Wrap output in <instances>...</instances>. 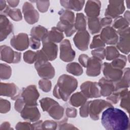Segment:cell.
Wrapping results in <instances>:
<instances>
[{
    "mask_svg": "<svg viewBox=\"0 0 130 130\" xmlns=\"http://www.w3.org/2000/svg\"><path fill=\"white\" fill-rule=\"evenodd\" d=\"M101 123L107 130H126L129 129V120L122 110L110 107L102 113Z\"/></svg>",
    "mask_w": 130,
    "mask_h": 130,
    "instance_id": "6da1fadb",
    "label": "cell"
},
{
    "mask_svg": "<svg viewBox=\"0 0 130 130\" xmlns=\"http://www.w3.org/2000/svg\"><path fill=\"white\" fill-rule=\"evenodd\" d=\"M77 86L78 81L75 78L67 74H63L58 78L54 87L53 94L57 99L66 102Z\"/></svg>",
    "mask_w": 130,
    "mask_h": 130,
    "instance_id": "7a4b0ae2",
    "label": "cell"
},
{
    "mask_svg": "<svg viewBox=\"0 0 130 130\" xmlns=\"http://www.w3.org/2000/svg\"><path fill=\"white\" fill-rule=\"evenodd\" d=\"M37 59L35 68L40 77L42 78L52 79L55 76V70L41 50L37 52Z\"/></svg>",
    "mask_w": 130,
    "mask_h": 130,
    "instance_id": "3957f363",
    "label": "cell"
},
{
    "mask_svg": "<svg viewBox=\"0 0 130 130\" xmlns=\"http://www.w3.org/2000/svg\"><path fill=\"white\" fill-rule=\"evenodd\" d=\"M110 107H113L112 104L104 100L97 99L90 101L89 103V115L92 120H99L102 111Z\"/></svg>",
    "mask_w": 130,
    "mask_h": 130,
    "instance_id": "277c9868",
    "label": "cell"
},
{
    "mask_svg": "<svg viewBox=\"0 0 130 130\" xmlns=\"http://www.w3.org/2000/svg\"><path fill=\"white\" fill-rule=\"evenodd\" d=\"M20 96L26 105L38 106L37 100L40 94L36 85H30L23 88L20 91Z\"/></svg>",
    "mask_w": 130,
    "mask_h": 130,
    "instance_id": "5b68a950",
    "label": "cell"
},
{
    "mask_svg": "<svg viewBox=\"0 0 130 130\" xmlns=\"http://www.w3.org/2000/svg\"><path fill=\"white\" fill-rule=\"evenodd\" d=\"M1 59L9 63H17L20 61L21 53L14 51L7 45H2L0 48Z\"/></svg>",
    "mask_w": 130,
    "mask_h": 130,
    "instance_id": "8992f818",
    "label": "cell"
},
{
    "mask_svg": "<svg viewBox=\"0 0 130 130\" xmlns=\"http://www.w3.org/2000/svg\"><path fill=\"white\" fill-rule=\"evenodd\" d=\"M117 31L119 37L116 43V48L122 53L128 54L130 50L129 27L117 30Z\"/></svg>",
    "mask_w": 130,
    "mask_h": 130,
    "instance_id": "52a82bcc",
    "label": "cell"
},
{
    "mask_svg": "<svg viewBox=\"0 0 130 130\" xmlns=\"http://www.w3.org/2000/svg\"><path fill=\"white\" fill-rule=\"evenodd\" d=\"M125 10L124 1H110L105 10V16L111 18H116L120 16Z\"/></svg>",
    "mask_w": 130,
    "mask_h": 130,
    "instance_id": "ba28073f",
    "label": "cell"
},
{
    "mask_svg": "<svg viewBox=\"0 0 130 130\" xmlns=\"http://www.w3.org/2000/svg\"><path fill=\"white\" fill-rule=\"evenodd\" d=\"M80 89L87 99L98 98L101 96L100 87L96 82L85 81L81 85Z\"/></svg>",
    "mask_w": 130,
    "mask_h": 130,
    "instance_id": "9c48e42d",
    "label": "cell"
},
{
    "mask_svg": "<svg viewBox=\"0 0 130 130\" xmlns=\"http://www.w3.org/2000/svg\"><path fill=\"white\" fill-rule=\"evenodd\" d=\"M10 44L15 49L20 51H24L29 45V38L25 33H19L11 39Z\"/></svg>",
    "mask_w": 130,
    "mask_h": 130,
    "instance_id": "30bf717a",
    "label": "cell"
},
{
    "mask_svg": "<svg viewBox=\"0 0 130 130\" xmlns=\"http://www.w3.org/2000/svg\"><path fill=\"white\" fill-rule=\"evenodd\" d=\"M60 58L64 62H71L75 57V51L72 49L71 43L68 39L63 40L60 43Z\"/></svg>",
    "mask_w": 130,
    "mask_h": 130,
    "instance_id": "8fae6325",
    "label": "cell"
},
{
    "mask_svg": "<svg viewBox=\"0 0 130 130\" xmlns=\"http://www.w3.org/2000/svg\"><path fill=\"white\" fill-rule=\"evenodd\" d=\"M22 12L25 20L28 24H33L38 21L39 13L30 3L26 2L23 4Z\"/></svg>",
    "mask_w": 130,
    "mask_h": 130,
    "instance_id": "7c38bea8",
    "label": "cell"
},
{
    "mask_svg": "<svg viewBox=\"0 0 130 130\" xmlns=\"http://www.w3.org/2000/svg\"><path fill=\"white\" fill-rule=\"evenodd\" d=\"M103 73L105 78L113 82L118 81L123 75V70L113 67L110 63L105 62L103 63Z\"/></svg>",
    "mask_w": 130,
    "mask_h": 130,
    "instance_id": "4fadbf2b",
    "label": "cell"
},
{
    "mask_svg": "<svg viewBox=\"0 0 130 130\" xmlns=\"http://www.w3.org/2000/svg\"><path fill=\"white\" fill-rule=\"evenodd\" d=\"M90 36L89 32L85 30L78 31L73 38L76 47L80 50L85 51L88 48Z\"/></svg>",
    "mask_w": 130,
    "mask_h": 130,
    "instance_id": "5bb4252c",
    "label": "cell"
},
{
    "mask_svg": "<svg viewBox=\"0 0 130 130\" xmlns=\"http://www.w3.org/2000/svg\"><path fill=\"white\" fill-rule=\"evenodd\" d=\"M20 115L23 119L30 122L38 121L41 117L40 113L37 105L26 104L20 112Z\"/></svg>",
    "mask_w": 130,
    "mask_h": 130,
    "instance_id": "9a60e30c",
    "label": "cell"
},
{
    "mask_svg": "<svg viewBox=\"0 0 130 130\" xmlns=\"http://www.w3.org/2000/svg\"><path fill=\"white\" fill-rule=\"evenodd\" d=\"M100 35L103 41L107 45L116 44L119 38L117 30L110 26L104 27Z\"/></svg>",
    "mask_w": 130,
    "mask_h": 130,
    "instance_id": "2e32d148",
    "label": "cell"
},
{
    "mask_svg": "<svg viewBox=\"0 0 130 130\" xmlns=\"http://www.w3.org/2000/svg\"><path fill=\"white\" fill-rule=\"evenodd\" d=\"M18 87L13 83H1L0 94L1 96L10 97L11 100H16L20 96V92L18 93Z\"/></svg>",
    "mask_w": 130,
    "mask_h": 130,
    "instance_id": "e0dca14e",
    "label": "cell"
},
{
    "mask_svg": "<svg viewBox=\"0 0 130 130\" xmlns=\"http://www.w3.org/2000/svg\"><path fill=\"white\" fill-rule=\"evenodd\" d=\"M43 47L41 50L49 61L54 60L57 55V45L52 42L44 40L42 41Z\"/></svg>",
    "mask_w": 130,
    "mask_h": 130,
    "instance_id": "ac0fdd59",
    "label": "cell"
},
{
    "mask_svg": "<svg viewBox=\"0 0 130 130\" xmlns=\"http://www.w3.org/2000/svg\"><path fill=\"white\" fill-rule=\"evenodd\" d=\"M102 67V60L93 56L89 57L86 67V75L90 77L98 76L101 73Z\"/></svg>",
    "mask_w": 130,
    "mask_h": 130,
    "instance_id": "d6986e66",
    "label": "cell"
},
{
    "mask_svg": "<svg viewBox=\"0 0 130 130\" xmlns=\"http://www.w3.org/2000/svg\"><path fill=\"white\" fill-rule=\"evenodd\" d=\"M13 26L7 16L1 14L0 15V40L3 41L13 31Z\"/></svg>",
    "mask_w": 130,
    "mask_h": 130,
    "instance_id": "ffe728a7",
    "label": "cell"
},
{
    "mask_svg": "<svg viewBox=\"0 0 130 130\" xmlns=\"http://www.w3.org/2000/svg\"><path fill=\"white\" fill-rule=\"evenodd\" d=\"M101 3L100 1H87L84 11L88 17H98L100 15Z\"/></svg>",
    "mask_w": 130,
    "mask_h": 130,
    "instance_id": "44dd1931",
    "label": "cell"
},
{
    "mask_svg": "<svg viewBox=\"0 0 130 130\" xmlns=\"http://www.w3.org/2000/svg\"><path fill=\"white\" fill-rule=\"evenodd\" d=\"M98 83L100 88L101 94L103 96L107 97L115 91L114 82L105 77L101 78Z\"/></svg>",
    "mask_w": 130,
    "mask_h": 130,
    "instance_id": "7402d4cb",
    "label": "cell"
},
{
    "mask_svg": "<svg viewBox=\"0 0 130 130\" xmlns=\"http://www.w3.org/2000/svg\"><path fill=\"white\" fill-rule=\"evenodd\" d=\"M64 38V35L57 27H53L48 34L46 38L44 40H46L54 43H60L62 41Z\"/></svg>",
    "mask_w": 130,
    "mask_h": 130,
    "instance_id": "603a6c76",
    "label": "cell"
},
{
    "mask_svg": "<svg viewBox=\"0 0 130 130\" xmlns=\"http://www.w3.org/2000/svg\"><path fill=\"white\" fill-rule=\"evenodd\" d=\"M115 90L128 88L129 86V68H126L123 70V75L117 82H114Z\"/></svg>",
    "mask_w": 130,
    "mask_h": 130,
    "instance_id": "cb8c5ba5",
    "label": "cell"
},
{
    "mask_svg": "<svg viewBox=\"0 0 130 130\" xmlns=\"http://www.w3.org/2000/svg\"><path fill=\"white\" fill-rule=\"evenodd\" d=\"M60 5L67 10H73L75 11H80L84 6V1H60Z\"/></svg>",
    "mask_w": 130,
    "mask_h": 130,
    "instance_id": "d4e9b609",
    "label": "cell"
},
{
    "mask_svg": "<svg viewBox=\"0 0 130 130\" xmlns=\"http://www.w3.org/2000/svg\"><path fill=\"white\" fill-rule=\"evenodd\" d=\"M56 27L62 32H64L67 37H70L72 36L76 31L74 26V23L72 24L64 21H59Z\"/></svg>",
    "mask_w": 130,
    "mask_h": 130,
    "instance_id": "484cf974",
    "label": "cell"
},
{
    "mask_svg": "<svg viewBox=\"0 0 130 130\" xmlns=\"http://www.w3.org/2000/svg\"><path fill=\"white\" fill-rule=\"evenodd\" d=\"M64 108L58 103L53 105L47 111L49 115L53 119L59 120L63 117Z\"/></svg>",
    "mask_w": 130,
    "mask_h": 130,
    "instance_id": "4316f807",
    "label": "cell"
},
{
    "mask_svg": "<svg viewBox=\"0 0 130 130\" xmlns=\"http://www.w3.org/2000/svg\"><path fill=\"white\" fill-rule=\"evenodd\" d=\"M48 30L45 27L41 25H37L33 27L30 30V36L39 41H43L48 34Z\"/></svg>",
    "mask_w": 130,
    "mask_h": 130,
    "instance_id": "83f0119b",
    "label": "cell"
},
{
    "mask_svg": "<svg viewBox=\"0 0 130 130\" xmlns=\"http://www.w3.org/2000/svg\"><path fill=\"white\" fill-rule=\"evenodd\" d=\"M87 98L81 92H77L74 93L70 98V104L76 107H79L82 106L87 102Z\"/></svg>",
    "mask_w": 130,
    "mask_h": 130,
    "instance_id": "f1b7e54d",
    "label": "cell"
},
{
    "mask_svg": "<svg viewBox=\"0 0 130 130\" xmlns=\"http://www.w3.org/2000/svg\"><path fill=\"white\" fill-rule=\"evenodd\" d=\"M87 24L89 31L92 35L99 32L102 27L98 17H88Z\"/></svg>",
    "mask_w": 130,
    "mask_h": 130,
    "instance_id": "f546056e",
    "label": "cell"
},
{
    "mask_svg": "<svg viewBox=\"0 0 130 130\" xmlns=\"http://www.w3.org/2000/svg\"><path fill=\"white\" fill-rule=\"evenodd\" d=\"M4 14L9 16L15 21H19L22 19V13L20 9L17 8L11 9L8 6L4 10Z\"/></svg>",
    "mask_w": 130,
    "mask_h": 130,
    "instance_id": "4dcf8cb0",
    "label": "cell"
},
{
    "mask_svg": "<svg viewBox=\"0 0 130 130\" xmlns=\"http://www.w3.org/2000/svg\"><path fill=\"white\" fill-rule=\"evenodd\" d=\"M74 22V26L76 30H78V31L86 30V17L84 14L82 13H78L76 14V16Z\"/></svg>",
    "mask_w": 130,
    "mask_h": 130,
    "instance_id": "1f68e13d",
    "label": "cell"
},
{
    "mask_svg": "<svg viewBox=\"0 0 130 130\" xmlns=\"http://www.w3.org/2000/svg\"><path fill=\"white\" fill-rule=\"evenodd\" d=\"M60 21H64L74 24L75 20L74 13L67 9H61L58 12Z\"/></svg>",
    "mask_w": 130,
    "mask_h": 130,
    "instance_id": "d6a6232c",
    "label": "cell"
},
{
    "mask_svg": "<svg viewBox=\"0 0 130 130\" xmlns=\"http://www.w3.org/2000/svg\"><path fill=\"white\" fill-rule=\"evenodd\" d=\"M66 70L68 73L76 76L81 75L83 72L81 66L76 62L68 63L66 66Z\"/></svg>",
    "mask_w": 130,
    "mask_h": 130,
    "instance_id": "836d02e7",
    "label": "cell"
},
{
    "mask_svg": "<svg viewBox=\"0 0 130 130\" xmlns=\"http://www.w3.org/2000/svg\"><path fill=\"white\" fill-rule=\"evenodd\" d=\"M128 22L124 17L120 16L115 18L112 24V27L115 29L120 30L129 27Z\"/></svg>",
    "mask_w": 130,
    "mask_h": 130,
    "instance_id": "e575fe53",
    "label": "cell"
},
{
    "mask_svg": "<svg viewBox=\"0 0 130 130\" xmlns=\"http://www.w3.org/2000/svg\"><path fill=\"white\" fill-rule=\"evenodd\" d=\"M120 55L118 50L113 46L106 47L105 49V57L108 60H113Z\"/></svg>",
    "mask_w": 130,
    "mask_h": 130,
    "instance_id": "d590c367",
    "label": "cell"
},
{
    "mask_svg": "<svg viewBox=\"0 0 130 130\" xmlns=\"http://www.w3.org/2000/svg\"><path fill=\"white\" fill-rule=\"evenodd\" d=\"M127 62L126 57L122 54H120L117 57L113 59L110 64L116 68L119 69H123Z\"/></svg>",
    "mask_w": 130,
    "mask_h": 130,
    "instance_id": "8d00e7d4",
    "label": "cell"
},
{
    "mask_svg": "<svg viewBox=\"0 0 130 130\" xmlns=\"http://www.w3.org/2000/svg\"><path fill=\"white\" fill-rule=\"evenodd\" d=\"M12 74V69L10 66L6 63H1L0 77L2 80H7L10 78Z\"/></svg>",
    "mask_w": 130,
    "mask_h": 130,
    "instance_id": "74e56055",
    "label": "cell"
},
{
    "mask_svg": "<svg viewBox=\"0 0 130 130\" xmlns=\"http://www.w3.org/2000/svg\"><path fill=\"white\" fill-rule=\"evenodd\" d=\"M40 103L41 107L43 111H46L49 110V109L54 104L57 103V102L54 100L50 98L46 97L40 100Z\"/></svg>",
    "mask_w": 130,
    "mask_h": 130,
    "instance_id": "f35d334b",
    "label": "cell"
},
{
    "mask_svg": "<svg viewBox=\"0 0 130 130\" xmlns=\"http://www.w3.org/2000/svg\"><path fill=\"white\" fill-rule=\"evenodd\" d=\"M37 59V52L31 50H27L23 53V59L24 61L29 64L35 62Z\"/></svg>",
    "mask_w": 130,
    "mask_h": 130,
    "instance_id": "ab89813d",
    "label": "cell"
},
{
    "mask_svg": "<svg viewBox=\"0 0 130 130\" xmlns=\"http://www.w3.org/2000/svg\"><path fill=\"white\" fill-rule=\"evenodd\" d=\"M38 84L39 88L44 92H48L51 89V82L48 79L42 78L39 80Z\"/></svg>",
    "mask_w": 130,
    "mask_h": 130,
    "instance_id": "60d3db41",
    "label": "cell"
},
{
    "mask_svg": "<svg viewBox=\"0 0 130 130\" xmlns=\"http://www.w3.org/2000/svg\"><path fill=\"white\" fill-rule=\"evenodd\" d=\"M105 46V43L103 41L100 37V35H95L93 37L92 41L90 45V49H96L103 48Z\"/></svg>",
    "mask_w": 130,
    "mask_h": 130,
    "instance_id": "b9f144b4",
    "label": "cell"
},
{
    "mask_svg": "<svg viewBox=\"0 0 130 130\" xmlns=\"http://www.w3.org/2000/svg\"><path fill=\"white\" fill-rule=\"evenodd\" d=\"M120 106L125 109L127 113L129 111V92H128L126 94L123 95L120 98Z\"/></svg>",
    "mask_w": 130,
    "mask_h": 130,
    "instance_id": "7bdbcfd3",
    "label": "cell"
},
{
    "mask_svg": "<svg viewBox=\"0 0 130 130\" xmlns=\"http://www.w3.org/2000/svg\"><path fill=\"white\" fill-rule=\"evenodd\" d=\"M35 2L36 3L38 10L41 13H45L48 11L50 6L49 1H37Z\"/></svg>",
    "mask_w": 130,
    "mask_h": 130,
    "instance_id": "ee69618b",
    "label": "cell"
},
{
    "mask_svg": "<svg viewBox=\"0 0 130 130\" xmlns=\"http://www.w3.org/2000/svg\"><path fill=\"white\" fill-rule=\"evenodd\" d=\"M91 53L93 57L101 60H103L105 57V49L104 47L94 49L91 51Z\"/></svg>",
    "mask_w": 130,
    "mask_h": 130,
    "instance_id": "f6af8a7d",
    "label": "cell"
},
{
    "mask_svg": "<svg viewBox=\"0 0 130 130\" xmlns=\"http://www.w3.org/2000/svg\"><path fill=\"white\" fill-rule=\"evenodd\" d=\"M11 109L10 102L5 99L1 98L0 99V112L1 113H6Z\"/></svg>",
    "mask_w": 130,
    "mask_h": 130,
    "instance_id": "bcb514c9",
    "label": "cell"
},
{
    "mask_svg": "<svg viewBox=\"0 0 130 130\" xmlns=\"http://www.w3.org/2000/svg\"><path fill=\"white\" fill-rule=\"evenodd\" d=\"M57 126V122L52 120H46L43 121L42 124V129H55Z\"/></svg>",
    "mask_w": 130,
    "mask_h": 130,
    "instance_id": "7dc6e473",
    "label": "cell"
},
{
    "mask_svg": "<svg viewBox=\"0 0 130 130\" xmlns=\"http://www.w3.org/2000/svg\"><path fill=\"white\" fill-rule=\"evenodd\" d=\"M68 119L65 118L63 119L59 123V129H77L74 125L67 123Z\"/></svg>",
    "mask_w": 130,
    "mask_h": 130,
    "instance_id": "c3c4849f",
    "label": "cell"
},
{
    "mask_svg": "<svg viewBox=\"0 0 130 130\" xmlns=\"http://www.w3.org/2000/svg\"><path fill=\"white\" fill-rule=\"evenodd\" d=\"M16 129H34L32 124L28 122H19L15 126Z\"/></svg>",
    "mask_w": 130,
    "mask_h": 130,
    "instance_id": "681fc988",
    "label": "cell"
},
{
    "mask_svg": "<svg viewBox=\"0 0 130 130\" xmlns=\"http://www.w3.org/2000/svg\"><path fill=\"white\" fill-rule=\"evenodd\" d=\"M120 99L119 93L116 91H114L111 94L107 96V100L111 104H117Z\"/></svg>",
    "mask_w": 130,
    "mask_h": 130,
    "instance_id": "f907efd6",
    "label": "cell"
},
{
    "mask_svg": "<svg viewBox=\"0 0 130 130\" xmlns=\"http://www.w3.org/2000/svg\"><path fill=\"white\" fill-rule=\"evenodd\" d=\"M89 101H87L80 108L79 113L82 117H87L89 115Z\"/></svg>",
    "mask_w": 130,
    "mask_h": 130,
    "instance_id": "816d5d0a",
    "label": "cell"
},
{
    "mask_svg": "<svg viewBox=\"0 0 130 130\" xmlns=\"http://www.w3.org/2000/svg\"><path fill=\"white\" fill-rule=\"evenodd\" d=\"M25 104L22 99V98L20 96L16 100V101L14 104V108L16 111L20 113L23 108H24Z\"/></svg>",
    "mask_w": 130,
    "mask_h": 130,
    "instance_id": "f5cc1de1",
    "label": "cell"
},
{
    "mask_svg": "<svg viewBox=\"0 0 130 130\" xmlns=\"http://www.w3.org/2000/svg\"><path fill=\"white\" fill-rule=\"evenodd\" d=\"M29 45L32 49L35 50L38 49L41 46L40 41L31 37L29 38Z\"/></svg>",
    "mask_w": 130,
    "mask_h": 130,
    "instance_id": "db71d44e",
    "label": "cell"
},
{
    "mask_svg": "<svg viewBox=\"0 0 130 130\" xmlns=\"http://www.w3.org/2000/svg\"><path fill=\"white\" fill-rule=\"evenodd\" d=\"M89 56L85 54H81L78 57V61L83 67L86 68L88 60L89 59Z\"/></svg>",
    "mask_w": 130,
    "mask_h": 130,
    "instance_id": "11a10c76",
    "label": "cell"
},
{
    "mask_svg": "<svg viewBox=\"0 0 130 130\" xmlns=\"http://www.w3.org/2000/svg\"><path fill=\"white\" fill-rule=\"evenodd\" d=\"M77 113L76 109L73 107H68L66 110V115L69 118H75Z\"/></svg>",
    "mask_w": 130,
    "mask_h": 130,
    "instance_id": "9f6ffc18",
    "label": "cell"
},
{
    "mask_svg": "<svg viewBox=\"0 0 130 130\" xmlns=\"http://www.w3.org/2000/svg\"><path fill=\"white\" fill-rule=\"evenodd\" d=\"M112 18L108 17H105L100 20V23L102 27L108 26L109 25H110L112 23Z\"/></svg>",
    "mask_w": 130,
    "mask_h": 130,
    "instance_id": "6f0895ef",
    "label": "cell"
},
{
    "mask_svg": "<svg viewBox=\"0 0 130 130\" xmlns=\"http://www.w3.org/2000/svg\"><path fill=\"white\" fill-rule=\"evenodd\" d=\"M1 130H4V129H13V128L11 127L10 123L8 121H5L3 122L0 126Z\"/></svg>",
    "mask_w": 130,
    "mask_h": 130,
    "instance_id": "680465c9",
    "label": "cell"
},
{
    "mask_svg": "<svg viewBox=\"0 0 130 130\" xmlns=\"http://www.w3.org/2000/svg\"><path fill=\"white\" fill-rule=\"evenodd\" d=\"M43 121L42 120H39L37 121L34 123H32L34 129H42V124Z\"/></svg>",
    "mask_w": 130,
    "mask_h": 130,
    "instance_id": "91938a15",
    "label": "cell"
},
{
    "mask_svg": "<svg viewBox=\"0 0 130 130\" xmlns=\"http://www.w3.org/2000/svg\"><path fill=\"white\" fill-rule=\"evenodd\" d=\"M7 2L10 7L12 8H15L18 6L19 3V1H8Z\"/></svg>",
    "mask_w": 130,
    "mask_h": 130,
    "instance_id": "94428289",
    "label": "cell"
},
{
    "mask_svg": "<svg viewBox=\"0 0 130 130\" xmlns=\"http://www.w3.org/2000/svg\"><path fill=\"white\" fill-rule=\"evenodd\" d=\"M7 4H6V1L1 0L0 1V10L2 12V11L4 10L7 7Z\"/></svg>",
    "mask_w": 130,
    "mask_h": 130,
    "instance_id": "6125c7cd",
    "label": "cell"
},
{
    "mask_svg": "<svg viewBox=\"0 0 130 130\" xmlns=\"http://www.w3.org/2000/svg\"><path fill=\"white\" fill-rule=\"evenodd\" d=\"M124 18L128 22H129V11H126L124 14Z\"/></svg>",
    "mask_w": 130,
    "mask_h": 130,
    "instance_id": "be15d7a7",
    "label": "cell"
},
{
    "mask_svg": "<svg viewBox=\"0 0 130 130\" xmlns=\"http://www.w3.org/2000/svg\"><path fill=\"white\" fill-rule=\"evenodd\" d=\"M130 3V1L129 0H127V1H126V3L127 4V7L128 9H129V3Z\"/></svg>",
    "mask_w": 130,
    "mask_h": 130,
    "instance_id": "e7e4bbea",
    "label": "cell"
}]
</instances>
